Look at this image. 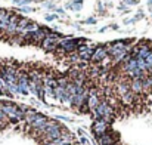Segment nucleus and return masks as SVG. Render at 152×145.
Masks as SVG:
<instances>
[{
	"label": "nucleus",
	"mask_w": 152,
	"mask_h": 145,
	"mask_svg": "<svg viewBox=\"0 0 152 145\" xmlns=\"http://www.w3.org/2000/svg\"><path fill=\"white\" fill-rule=\"evenodd\" d=\"M108 58V48L106 46H96L95 48V52H93V55H92V59H90V62H96V64H101L103 59H106Z\"/></svg>",
	"instance_id": "3"
},
{
	"label": "nucleus",
	"mask_w": 152,
	"mask_h": 145,
	"mask_svg": "<svg viewBox=\"0 0 152 145\" xmlns=\"http://www.w3.org/2000/svg\"><path fill=\"white\" fill-rule=\"evenodd\" d=\"M93 52H95V49L90 48V46H87V45L80 46V48H78V50H77V53H78L80 59H81V61H84V62H87V61H90V59H92Z\"/></svg>",
	"instance_id": "4"
},
{
	"label": "nucleus",
	"mask_w": 152,
	"mask_h": 145,
	"mask_svg": "<svg viewBox=\"0 0 152 145\" xmlns=\"http://www.w3.org/2000/svg\"><path fill=\"white\" fill-rule=\"evenodd\" d=\"M115 145H120V144H115Z\"/></svg>",
	"instance_id": "7"
},
{
	"label": "nucleus",
	"mask_w": 152,
	"mask_h": 145,
	"mask_svg": "<svg viewBox=\"0 0 152 145\" xmlns=\"http://www.w3.org/2000/svg\"><path fill=\"white\" fill-rule=\"evenodd\" d=\"M109 129H111V126L108 123H105L103 120H95V123L92 124V132L95 135V139L102 136V135H105Z\"/></svg>",
	"instance_id": "2"
},
{
	"label": "nucleus",
	"mask_w": 152,
	"mask_h": 145,
	"mask_svg": "<svg viewBox=\"0 0 152 145\" xmlns=\"http://www.w3.org/2000/svg\"><path fill=\"white\" fill-rule=\"evenodd\" d=\"M62 37L58 34V33H55V31H49L48 33V36H46V39L42 42V48L45 49L46 52H55L58 46H59V40H61Z\"/></svg>",
	"instance_id": "1"
},
{
	"label": "nucleus",
	"mask_w": 152,
	"mask_h": 145,
	"mask_svg": "<svg viewBox=\"0 0 152 145\" xmlns=\"http://www.w3.org/2000/svg\"><path fill=\"white\" fill-rule=\"evenodd\" d=\"M72 139H74V136H72L71 133H65V135H62L61 138L53 139V141H50V142H46L45 145H65V144L72 142Z\"/></svg>",
	"instance_id": "5"
},
{
	"label": "nucleus",
	"mask_w": 152,
	"mask_h": 145,
	"mask_svg": "<svg viewBox=\"0 0 152 145\" xmlns=\"http://www.w3.org/2000/svg\"><path fill=\"white\" fill-rule=\"evenodd\" d=\"M37 1H40V0H37Z\"/></svg>",
	"instance_id": "8"
},
{
	"label": "nucleus",
	"mask_w": 152,
	"mask_h": 145,
	"mask_svg": "<svg viewBox=\"0 0 152 145\" xmlns=\"http://www.w3.org/2000/svg\"><path fill=\"white\" fill-rule=\"evenodd\" d=\"M55 18H56V16H55V15H49V16H48V18H46V19H48V21H53V19H55Z\"/></svg>",
	"instance_id": "6"
}]
</instances>
